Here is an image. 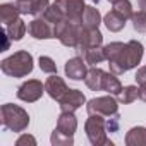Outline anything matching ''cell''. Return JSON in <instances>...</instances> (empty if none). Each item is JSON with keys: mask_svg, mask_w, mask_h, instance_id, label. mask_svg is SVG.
Returning <instances> with one entry per match:
<instances>
[{"mask_svg": "<svg viewBox=\"0 0 146 146\" xmlns=\"http://www.w3.org/2000/svg\"><path fill=\"white\" fill-rule=\"evenodd\" d=\"M143 53H144V48H143L141 41H137V40L127 41L124 50L112 62H108L110 70L113 72V74L120 76V74H124V72L137 67V64H141V60H143Z\"/></svg>", "mask_w": 146, "mask_h": 146, "instance_id": "1", "label": "cell"}, {"mask_svg": "<svg viewBox=\"0 0 146 146\" xmlns=\"http://www.w3.org/2000/svg\"><path fill=\"white\" fill-rule=\"evenodd\" d=\"M33 55L26 50H19L0 62V69L9 78H26L33 72Z\"/></svg>", "mask_w": 146, "mask_h": 146, "instance_id": "2", "label": "cell"}, {"mask_svg": "<svg viewBox=\"0 0 146 146\" xmlns=\"http://www.w3.org/2000/svg\"><path fill=\"white\" fill-rule=\"evenodd\" d=\"M0 122L12 132H24L29 125V113L14 103H4L0 108Z\"/></svg>", "mask_w": 146, "mask_h": 146, "instance_id": "3", "label": "cell"}, {"mask_svg": "<svg viewBox=\"0 0 146 146\" xmlns=\"http://www.w3.org/2000/svg\"><path fill=\"white\" fill-rule=\"evenodd\" d=\"M84 132L88 136V141L93 146H103V144H113L107 136V120L103 115L98 113H88V119L84 122Z\"/></svg>", "mask_w": 146, "mask_h": 146, "instance_id": "4", "label": "cell"}, {"mask_svg": "<svg viewBox=\"0 0 146 146\" xmlns=\"http://www.w3.org/2000/svg\"><path fill=\"white\" fill-rule=\"evenodd\" d=\"M81 26L83 24H74V23H67V21H60L53 26V33L55 38L69 48H76L78 41H79V35H81Z\"/></svg>", "mask_w": 146, "mask_h": 146, "instance_id": "5", "label": "cell"}, {"mask_svg": "<svg viewBox=\"0 0 146 146\" xmlns=\"http://www.w3.org/2000/svg\"><path fill=\"white\" fill-rule=\"evenodd\" d=\"M86 110H88V113H98V115L110 119L119 113V100L113 95L98 96V98L86 102Z\"/></svg>", "mask_w": 146, "mask_h": 146, "instance_id": "6", "label": "cell"}, {"mask_svg": "<svg viewBox=\"0 0 146 146\" xmlns=\"http://www.w3.org/2000/svg\"><path fill=\"white\" fill-rule=\"evenodd\" d=\"M55 4L62 12L64 21L74 23V24H83V14L86 9L84 0H55Z\"/></svg>", "mask_w": 146, "mask_h": 146, "instance_id": "7", "label": "cell"}, {"mask_svg": "<svg viewBox=\"0 0 146 146\" xmlns=\"http://www.w3.org/2000/svg\"><path fill=\"white\" fill-rule=\"evenodd\" d=\"M45 91V84H41V81L38 79H28L24 81L19 88H17V98L21 102H26V103H35L38 102L41 96H43Z\"/></svg>", "mask_w": 146, "mask_h": 146, "instance_id": "8", "label": "cell"}, {"mask_svg": "<svg viewBox=\"0 0 146 146\" xmlns=\"http://www.w3.org/2000/svg\"><path fill=\"white\" fill-rule=\"evenodd\" d=\"M103 43V35L100 33V29H88L84 26H81V35H79V41H78V46L76 50L79 53H84L88 48L91 46H102Z\"/></svg>", "mask_w": 146, "mask_h": 146, "instance_id": "9", "label": "cell"}, {"mask_svg": "<svg viewBox=\"0 0 146 146\" xmlns=\"http://www.w3.org/2000/svg\"><path fill=\"white\" fill-rule=\"evenodd\" d=\"M28 33L36 40H52V38H55L53 24H50L45 17H35L28 24Z\"/></svg>", "mask_w": 146, "mask_h": 146, "instance_id": "10", "label": "cell"}, {"mask_svg": "<svg viewBox=\"0 0 146 146\" xmlns=\"http://www.w3.org/2000/svg\"><path fill=\"white\" fill-rule=\"evenodd\" d=\"M84 103H86V96H84L83 91H79V90H69V91L58 100L60 110H62V112H72V113H74L76 110H79Z\"/></svg>", "mask_w": 146, "mask_h": 146, "instance_id": "11", "label": "cell"}, {"mask_svg": "<svg viewBox=\"0 0 146 146\" xmlns=\"http://www.w3.org/2000/svg\"><path fill=\"white\" fill-rule=\"evenodd\" d=\"M86 60L81 57H72L65 62L64 70H65V76L72 81H83L88 74V67H86Z\"/></svg>", "mask_w": 146, "mask_h": 146, "instance_id": "12", "label": "cell"}, {"mask_svg": "<svg viewBox=\"0 0 146 146\" xmlns=\"http://www.w3.org/2000/svg\"><path fill=\"white\" fill-rule=\"evenodd\" d=\"M45 91L52 100L58 102L69 91V88H67V84H65V81L62 78H58L57 74H50V78L45 81Z\"/></svg>", "mask_w": 146, "mask_h": 146, "instance_id": "13", "label": "cell"}, {"mask_svg": "<svg viewBox=\"0 0 146 146\" xmlns=\"http://www.w3.org/2000/svg\"><path fill=\"white\" fill-rule=\"evenodd\" d=\"M57 129L64 134L74 136V132L78 131V119L72 112H62L57 119Z\"/></svg>", "mask_w": 146, "mask_h": 146, "instance_id": "14", "label": "cell"}, {"mask_svg": "<svg viewBox=\"0 0 146 146\" xmlns=\"http://www.w3.org/2000/svg\"><path fill=\"white\" fill-rule=\"evenodd\" d=\"M122 84H120V81H119V78H117V74H113V72L110 70V72H105L103 74V81H102V91H105V93H108V95H113V96H117L120 91H122Z\"/></svg>", "mask_w": 146, "mask_h": 146, "instance_id": "15", "label": "cell"}, {"mask_svg": "<svg viewBox=\"0 0 146 146\" xmlns=\"http://www.w3.org/2000/svg\"><path fill=\"white\" fill-rule=\"evenodd\" d=\"M21 16H23V14H21L17 4H11V2H7V4H2V5H0V21H2L5 26L12 24V23L17 21Z\"/></svg>", "mask_w": 146, "mask_h": 146, "instance_id": "16", "label": "cell"}, {"mask_svg": "<svg viewBox=\"0 0 146 146\" xmlns=\"http://www.w3.org/2000/svg\"><path fill=\"white\" fill-rule=\"evenodd\" d=\"M102 23H103V17H102L100 11L93 5H86L84 14H83V26L88 29H96Z\"/></svg>", "mask_w": 146, "mask_h": 146, "instance_id": "17", "label": "cell"}, {"mask_svg": "<svg viewBox=\"0 0 146 146\" xmlns=\"http://www.w3.org/2000/svg\"><path fill=\"white\" fill-rule=\"evenodd\" d=\"M103 74H105V70H102V69L96 67V65H93L91 69H88V74H86V78H84L86 86H88L91 91H102Z\"/></svg>", "mask_w": 146, "mask_h": 146, "instance_id": "18", "label": "cell"}, {"mask_svg": "<svg viewBox=\"0 0 146 146\" xmlns=\"http://www.w3.org/2000/svg\"><path fill=\"white\" fill-rule=\"evenodd\" d=\"M125 21H127V19H124L120 14H117L113 9L103 16V24H105L107 29L112 31V33H119V31H122L124 26H125Z\"/></svg>", "mask_w": 146, "mask_h": 146, "instance_id": "19", "label": "cell"}, {"mask_svg": "<svg viewBox=\"0 0 146 146\" xmlns=\"http://www.w3.org/2000/svg\"><path fill=\"white\" fill-rule=\"evenodd\" d=\"M125 144L127 146H146V127L137 125L127 131L125 134Z\"/></svg>", "mask_w": 146, "mask_h": 146, "instance_id": "20", "label": "cell"}, {"mask_svg": "<svg viewBox=\"0 0 146 146\" xmlns=\"http://www.w3.org/2000/svg\"><path fill=\"white\" fill-rule=\"evenodd\" d=\"M5 29H7V35H9V38H11L12 41H19V40L24 38V35H26V31H28V26H26V23L19 17L17 21H14L12 24H9Z\"/></svg>", "mask_w": 146, "mask_h": 146, "instance_id": "21", "label": "cell"}, {"mask_svg": "<svg viewBox=\"0 0 146 146\" xmlns=\"http://www.w3.org/2000/svg\"><path fill=\"white\" fill-rule=\"evenodd\" d=\"M83 58L86 60L88 65H96V64H102L105 58V52H103V46H91L88 48L84 53H83Z\"/></svg>", "mask_w": 146, "mask_h": 146, "instance_id": "22", "label": "cell"}, {"mask_svg": "<svg viewBox=\"0 0 146 146\" xmlns=\"http://www.w3.org/2000/svg\"><path fill=\"white\" fill-rule=\"evenodd\" d=\"M137 98H139V88L134 86V84L124 86L122 91L117 95V100H119V103H122V105H129V103L136 102Z\"/></svg>", "mask_w": 146, "mask_h": 146, "instance_id": "23", "label": "cell"}, {"mask_svg": "<svg viewBox=\"0 0 146 146\" xmlns=\"http://www.w3.org/2000/svg\"><path fill=\"white\" fill-rule=\"evenodd\" d=\"M50 143L53 146H72V144H74V136L64 134V132H60L55 127L53 132H52V136H50Z\"/></svg>", "mask_w": 146, "mask_h": 146, "instance_id": "24", "label": "cell"}, {"mask_svg": "<svg viewBox=\"0 0 146 146\" xmlns=\"http://www.w3.org/2000/svg\"><path fill=\"white\" fill-rule=\"evenodd\" d=\"M112 5H113V11L117 14H120L124 19H131L132 14H134V9H132L131 0H117V2H113Z\"/></svg>", "mask_w": 146, "mask_h": 146, "instance_id": "25", "label": "cell"}, {"mask_svg": "<svg viewBox=\"0 0 146 146\" xmlns=\"http://www.w3.org/2000/svg\"><path fill=\"white\" fill-rule=\"evenodd\" d=\"M124 46H125V43H122V41H112V43H108V45H105L103 46V52H105V58L108 60V62H112L122 50H124Z\"/></svg>", "mask_w": 146, "mask_h": 146, "instance_id": "26", "label": "cell"}, {"mask_svg": "<svg viewBox=\"0 0 146 146\" xmlns=\"http://www.w3.org/2000/svg\"><path fill=\"white\" fill-rule=\"evenodd\" d=\"M43 17L50 23V24H57V23H60V21H64V16H62V12H60V9L57 7V4L53 2V4H50V7L46 9V12L43 14Z\"/></svg>", "mask_w": 146, "mask_h": 146, "instance_id": "27", "label": "cell"}, {"mask_svg": "<svg viewBox=\"0 0 146 146\" xmlns=\"http://www.w3.org/2000/svg\"><path fill=\"white\" fill-rule=\"evenodd\" d=\"M131 21H132L134 31H137V33H144V31H146V11H141V9H139L137 12L132 14Z\"/></svg>", "mask_w": 146, "mask_h": 146, "instance_id": "28", "label": "cell"}, {"mask_svg": "<svg viewBox=\"0 0 146 146\" xmlns=\"http://www.w3.org/2000/svg\"><path fill=\"white\" fill-rule=\"evenodd\" d=\"M38 65H40V69L45 72V74H57V65H55V62H53L52 57L41 55L38 58Z\"/></svg>", "mask_w": 146, "mask_h": 146, "instance_id": "29", "label": "cell"}, {"mask_svg": "<svg viewBox=\"0 0 146 146\" xmlns=\"http://www.w3.org/2000/svg\"><path fill=\"white\" fill-rule=\"evenodd\" d=\"M48 7H50V0H33L31 16H35V17H43V14L46 12Z\"/></svg>", "mask_w": 146, "mask_h": 146, "instance_id": "30", "label": "cell"}, {"mask_svg": "<svg viewBox=\"0 0 146 146\" xmlns=\"http://www.w3.org/2000/svg\"><path fill=\"white\" fill-rule=\"evenodd\" d=\"M24 144H29V146H36V139L31 136V134H21L16 141V146H24Z\"/></svg>", "mask_w": 146, "mask_h": 146, "instance_id": "31", "label": "cell"}, {"mask_svg": "<svg viewBox=\"0 0 146 146\" xmlns=\"http://www.w3.org/2000/svg\"><path fill=\"white\" fill-rule=\"evenodd\" d=\"M134 79H136V83H137V84H146V65H143V67H139V69H137Z\"/></svg>", "mask_w": 146, "mask_h": 146, "instance_id": "32", "label": "cell"}, {"mask_svg": "<svg viewBox=\"0 0 146 146\" xmlns=\"http://www.w3.org/2000/svg\"><path fill=\"white\" fill-rule=\"evenodd\" d=\"M139 100L146 103V84H139Z\"/></svg>", "mask_w": 146, "mask_h": 146, "instance_id": "33", "label": "cell"}, {"mask_svg": "<svg viewBox=\"0 0 146 146\" xmlns=\"http://www.w3.org/2000/svg\"><path fill=\"white\" fill-rule=\"evenodd\" d=\"M137 7L141 11H146V0H137Z\"/></svg>", "mask_w": 146, "mask_h": 146, "instance_id": "34", "label": "cell"}, {"mask_svg": "<svg viewBox=\"0 0 146 146\" xmlns=\"http://www.w3.org/2000/svg\"><path fill=\"white\" fill-rule=\"evenodd\" d=\"M108 2H110V4H113V2H117V0H108Z\"/></svg>", "mask_w": 146, "mask_h": 146, "instance_id": "35", "label": "cell"}]
</instances>
